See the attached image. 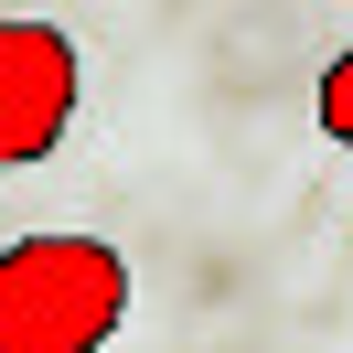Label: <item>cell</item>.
Returning <instances> with one entry per match:
<instances>
[{"label": "cell", "instance_id": "6da1fadb", "mask_svg": "<svg viewBox=\"0 0 353 353\" xmlns=\"http://www.w3.org/2000/svg\"><path fill=\"white\" fill-rule=\"evenodd\" d=\"M129 321V257L108 236L0 246V353H108Z\"/></svg>", "mask_w": 353, "mask_h": 353}, {"label": "cell", "instance_id": "3957f363", "mask_svg": "<svg viewBox=\"0 0 353 353\" xmlns=\"http://www.w3.org/2000/svg\"><path fill=\"white\" fill-rule=\"evenodd\" d=\"M321 139H332V150H353V43L321 65Z\"/></svg>", "mask_w": 353, "mask_h": 353}, {"label": "cell", "instance_id": "7a4b0ae2", "mask_svg": "<svg viewBox=\"0 0 353 353\" xmlns=\"http://www.w3.org/2000/svg\"><path fill=\"white\" fill-rule=\"evenodd\" d=\"M75 97H86V65L65 22H0V172H32L65 150Z\"/></svg>", "mask_w": 353, "mask_h": 353}]
</instances>
